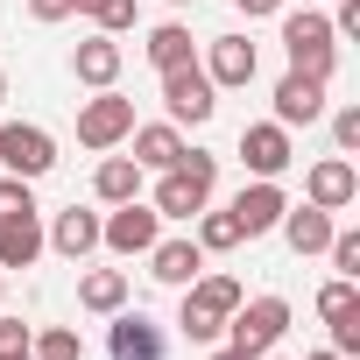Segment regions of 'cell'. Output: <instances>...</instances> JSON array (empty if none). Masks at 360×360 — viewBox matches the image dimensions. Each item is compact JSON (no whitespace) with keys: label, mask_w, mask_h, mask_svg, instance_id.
Wrapping results in <instances>:
<instances>
[{"label":"cell","mask_w":360,"mask_h":360,"mask_svg":"<svg viewBox=\"0 0 360 360\" xmlns=\"http://www.w3.org/2000/svg\"><path fill=\"white\" fill-rule=\"evenodd\" d=\"M212 184H219V155H205V148L184 141V155H176L169 169H155V212L162 219H198L205 198H212Z\"/></svg>","instance_id":"6da1fadb"},{"label":"cell","mask_w":360,"mask_h":360,"mask_svg":"<svg viewBox=\"0 0 360 360\" xmlns=\"http://www.w3.org/2000/svg\"><path fill=\"white\" fill-rule=\"evenodd\" d=\"M233 311H240V283L233 276H198V283H184V318L176 325H184L191 346H212Z\"/></svg>","instance_id":"7a4b0ae2"},{"label":"cell","mask_w":360,"mask_h":360,"mask_svg":"<svg viewBox=\"0 0 360 360\" xmlns=\"http://www.w3.org/2000/svg\"><path fill=\"white\" fill-rule=\"evenodd\" d=\"M283 50H290V71L332 85V71H339V36H332L325 15H283Z\"/></svg>","instance_id":"3957f363"},{"label":"cell","mask_w":360,"mask_h":360,"mask_svg":"<svg viewBox=\"0 0 360 360\" xmlns=\"http://www.w3.org/2000/svg\"><path fill=\"white\" fill-rule=\"evenodd\" d=\"M162 106H169V127H205L219 113V85L205 78L198 57L176 64V71H162Z\"/></svg>","instance_id":"277c9868"},{"label":"cell","mask_w":360,"mask_h":360,"mask_svg":"<svg viewBox=\"0 0 360 360\" xmlns=\"http://www.w3.org/2000/svg\"><path fill=\"white\" fill-rule=\"evenodd\" d=\"M290 332V304L283 297H240V311L226 318V346H240L248 360H262V353H276V339Z\"/></svg>","instance_id":"5b68a950"},{"label":"cell","mask_w":360,"mask_h":360,"mask_svg":"<svg viewBox=\"0 0 360 360\" xmlns=\"http://www.w3.org/2000/svg\"><path fill=\"white\" fill-rule=\"evenodd\" d=\"M0 162H8V176H50L57 169V134L50 127H36V120H8L0 127Z\"/></svg>","instance_id":"8992f818"},{"label":"cell","mask_w":360,"mask_h":360,"mask_svg":"<svg viewBox=\"0 0 360 360\" xmlns=\"http://www.w3.org/2000/svg\"><path fill=\"white\" fill-rule=\"evenodd\" d=\"M127 134H134V99H120L113 85H106L99 99H85V106H78V141H85V148H99V155H106V148H120Z\"/></svg>","instance_id":"52a82bcc"},{"label":"cell","mask_w":360,"mask_h":360,"mask_svg":"<svg viewBox=\"0 0 360 360\" xmlns=\"http://www.w3.org/2000/svg\"><path fill=\"white\" fill-rule=\"evenodd\" d=\"M155 240H162V212L141 198H127V205H113V219H99V248H113V255H148Z\"/></svg>","instance_id":"ba28073f"},{"label":"cell","mask_w":360,"mask_h":360,"mask_svg":"<svg viewBox=\"0 0 360 360\" xmlns=\"http://www.w3.org/2000/svg\"><path fill=\"white\" fill-rule=\"evenodd\" d=\"M353 198H360V169H353L346 155L311 162V176H304V205H318V212H346Z\"/></svg>","instance_id":"9c48e42d"},{"label":"cell","mask_w":360,"mask_h":360,"mask_svg":"<svg viewBox=\"0 0 360 360\" xmlns=\"http://www.w3.org/2000/svg\"><path fill=\"white\" fill-rule=\"evenodd\" d=\"M226 212L240 219V240H255V233H276V219L290 212V198H283V184H276V176H255V184H248Z\"/></svg>","instance_id":"30bf717a"},{"label":"cell","mask_w":360,"mask_h":360,"mask_svg":"<svg viewBox=\"0 0 360 360\" xmlns=\"http://www.w3.org/2000/svg\"><path fill=\"white\" fill-rule=\"evenodd\" d=\"M240 155H248V169H255V176H283V169L297 162V148H290V127H283V120H255V127H240Z\"/></svg>","instance_id":"8fae6325"},{"label":"cell","mask_w":360,"mask_h":360,"mask_svg":"<svg viewBox=\"0 0 360 360\" xmlns=\"http://www.w3.org/2000/svg\"><path fill=\"white\" fill-rule=\"evenodd\" d=\"M255 71H262V57H255V43H248V36H212L205 78H212L219 92H233V85H255Z\"/></svg>","instance_id":"7c38bea8"},{"label":"cell","mask_w":360,"mask_h":360,"mask_svg":"<svg viewBox=\"0 0 360 360\" xmlns=\"http://www.w3.org/2000/svg\"><path fill=\"white\" fill-rule=\"evenodd\" d=\"M318 113H325V78L283 71V78H276V120H283V127H311Z\"/></svg>","instance_id":"4fadbf2b"},{"label":"cell","mask_w":360,"mask_h":360,"mask_svg":"<svg viewBox=\"0 0 360 360\" xmlns=\"http://www.w3.org/2000/svg\"><path fill=\"white\" fill-rule=\"evenodd\" d=\"M148 276L169 283V290H184V283L205 276V248H198V240H155V248H148Z\"/></svg>","instance_id":"5bb4252c"},{"label":"cell","mask_w":360,"mask_h":360,"mask_svg":"<svg viewBox=\"0 0 360 360\" xmlns=\"http://www.w3.org/2000/svg\"><path fill=\"white\" fill-rule=\"evenodd\" d=\"M106 346H113V360H162V325H148L141 311H113Z\"/></svg>","instance_id":"9a60e30c"},{"label":"cell","mask_w":360,"mask_h":360,"mask_svg":"<svg viewBox=\"0 0 360 360\" xmlns=\"http://www.w3.org/2000/svg\"><path fill=\"white\" fill-rule=\"evenodd\" d=\"M43 255V212H8L0 219V269H36Z\"/></svg>","instance_id":"2e32d148"},{"label":"cell","mask_w":360,"mask_h":360,"mask_svg":"<svg viewBox=\"0 0 360 360\" xmlns=\"http://www.w3.org/2000/svg\"><path fill=\"white\" fill-rule=\"evenodd\" d=\"M120 64H127V57H120L113 36H85V43L71 50V71H78V85H92V92H106V85L120 78Z\"/></svg>","instance_id":"e0dca14e"},{"label":"cell","mask_w":360,"mask_h":360,"mask_svg":"<svg viewBox=\"0 0 360 360\" xmlns=\"http://www.w3.org/2000/svg\"><path fill=\"white\" fill-rule=\"evenodd\" d=\"M43 248H57L64 262H85V255L99 248V212H78V205H71V212H57V219H50V233H43Z\"/></svg>","instance_id":"ac0fdd59"},{"label":"cell","mask_w":360,"mask_h":360,"mask_svg":"<svg viewBox=\"0 0 360 360\" xmlns=\"http://www.w3.org/2000/svg\"><path fill=\"white\" fill-rule=\"evenodd\" d=\"M276 226H283V240H290L297 255H325V248H332V212H318V205H290Z\"/></svg>","instance_id":"d6986e66"},{"label":"cell","mask_w":360,"mask_h":360,"mask_svg":"<svg viewBox=\"0 0 360 360\" xmlns=\"http://www.w3.org/2000/svg\"><path fill=\"white\" fill-rule=\"evenodd\" d=\"M141 176H148V169H141L134 155H106L99 176H92V191H99L106 205H127V198H141Z\"/></svg>","instance_id":"ffe728a7"},{"label":"cell","mask_w":360,"mask_h":360,"mask_svg":"<svg viewBox=\"0 0 360 360\" xmlns=\"http://www.w3.org/2000/svg\"><path fill=\"white\" fill-rule=\"evenodd\" d=\"M78 304L99 311V318H113V311L127 304V276H120V269H85V276H78Z\"/></svg>","instance_id":"44dd1931"},{"label":"cell","mask_w":360,"mask_h":360,"mask_svg":"<svg viewBox=\"0 0 360 360\" xmlns=\"http://www.w3.org/2000/svg\"><path fill=\"white\" fill-rule=\"evenodd\" d=\"M176 155H184V134H176L169 120H155V127H134V162H141V169H169Z\"/></svg>","instance_id":"7402d4cb"},{"label":"cell","mask_w":360,"mask_h":360,"mask_svg":"<svg viewBox=\"0 0 360 360\" xmlns=\"http://www.w3.org/2000/svg\"><path fill=\"white\" fill-rule=\"evenodd\" d=\"M148 64H155V71L191 64V29H184V22H162V29H148Z\"/></svg>","instance_id":"603a6c76"},{"label":"cell","mask_w":360,"mask_h":360,"mask_svg":"<svg viewBox=\"0 0 360 360\" xmlns=\"http://www.w3.org/2000/svg\"><path fill=\"white\" fill-rule=\"evenodd\" d=\"M29 360H85V339H78L71 325H43V332L29 339Z\"/></svg>","instance_id":"cb8c5ba5"},{"label":"cell","mask_w":360,"mask_h":360,"mask_svg":"<svg viewBox=\"0 0 360 360\" xmlns=\"http://www.w3.org/2000/svg\"><path fill=\"white\" fill-rule=\"evenodd\" d=\"M198 248L205 255H233L240 248V219L233 212H198Z\"/></svg>","instance_id":"d4e9b609"},{"label":"cell","mask_w":360,"mask_h":360,"mask_svg":"<svg viewBox=\"0 0 360 360\" xmlns=\"http://www.w3.org/2000/svg\"><path fill=\"white\" fill-rule=\"evenodd\" d=\"M78 15H92L99 36H120V29H134V0H78Z\"/></svg>","instance_id":"484cf974"},{"label":"cell","mask_w":360,"mask_h":360,"mask_svg":"<svg viewBox=\"0 0 360 360\" xmlns=\"http://www.w3.org/2000/svg\"><path fill=\"white\" fill-rule=\"evenodd\" d=\"M353 304H360V290H353V276H332V283L318 290V318H325V325H332L339 311H353Z\"/></svg>","instance_id":"4316f807"},{"label":"cell","mask_w":360,"mask_h":360,"mask_svg":"<svg viewBox=\"0 0 360 360\" xmlns=\"http://www.w3.org/2000/svg\"><path fill=\"white\" fill-rule=\"evenodd\" d=\"M325 255H332V269H339V276H360V233L332 226V248H325Z\"/></svg>","instance_id":"83f0119b"},{"label":"cell","mask_w":360,"mask_h":360,"mask_svg":"<svg viewBox=\"0 0 360 360\" xmlns=\"http://www.w3.org/2000/svg\"><path fill=\"white\" fill-rule=\"evenodd\" d=\"M8 212H36V191H29V176H0V219Z\"/></svg>","instance_id":"f1b7e54d"},{"label":"cell","mask_w":360,"mask_h":360,"mask_svg":"<svg viewBox=\"0 0 360 360\" xmlns=\"http://www.w3.org/2000/svg\"><path fill=\"white\" fill-rule=\"evenodd\" d=\"M332 353H346V360H353V353H360V304H353V311H339V318H332Z\"/></svg>","instance_id":"f546056e"},{"label":"cell","mask_w":360,"mask_h":360,"mask_svg":"<svg viewBox=\"0 0 360 360\" xmlns=\"http://www.w3.org/2000/svg\"><path fill=\"white\" fill-rule=\"evenodd\" d=\"M332 141H339V155L360 148V106H339V113H332Z\"/></svg>","instance_id":"4dcf8cb0"},{"label":"cell","mask_w":360,"mask_h":360,"mask_svg":"<svg viewBox=\"0 0 360 360\" xmlns=\"http://www.w3.org/2000/svg\"><path fill=\"white\" fill-rule=\"evenodd\" d=\"M29 339H36V325H22V318H0V360L29 353Z\"/></svg>","instance_id":"1f68e13d"},{"label":"cell","mask_w":360,"mask_h":360,"mask_svg":"<svg viewBox=\"0 0 360 360\" xmlns=\"http://www.w3.org/2000/svg\"><path fill=\"white\" fill-rule=\"evenodd\" d=\"M332 36H360V0H332Z\"/></svg>","instance_id":"d6a6232c"},{"label":"cell","mask_w":360,"mask_h":360,"mask_svg":"<svg viewBox=\"0 0 360 360\" xmlns=\"http://www.w3.org/2000/svg\"><path fill=\"white\" fill-rule=\"evenodd\" d=\"M29 15L36 22H64V15H78V0H29Z\"/></svg>","instance_id":"836d02e7"},{"label":"cell","mask_w":360,"mask_h":360,"mask_svg":"<svg viewBox=\"0 0 360 360\" xmlns=\"http://www.w3.org/2000/svg\"><path fill=\"white\" fill-rule=\"evenodd\" d=\"M233 8H240L248 22H262V15H283V0H233Z\"/></svg>","instance_id":"e575fe53"},{"label":"cell","mask_w":360,"mask_h":360,"mask_svg":"<svg viewBox=\"0 0 360 360\" xmlns=\"http://www.w3.org/2000/svg\"><path fill=\"white\" fill-rule=\"evenodd\" d=\"M212 360H248V353H240V346H219V353H212Z\"/></svg>","instance_id":"d590c367"},{"label":"cell","mask_w":360,"mask_h":360,"mask_svg":"<svg viewBox=\"0 0 360 360\" xmlns=\"http://www.w3.org/2000/svg\"><path fill=\"white\" fill-rule=\"evenodd\" d=\"M311 360H346V353H332V346H325V353H311Z\"/></svg>","instance_id":"8d00e7d4"},{"label":"cell","mask_w":360,"mask_h":360,"mask_svg":"<svg viewBox=\"0 0 360 360\" xmlns=\"http://www.w3.org/2000/svg\"><path fill=\"white\" fill-rule=\"evenodd\" d=\"M169 8H198V0H169Z\"/></svg>","instance_id":"74e56055"},{"label":"cell","mask_w":360,"mask_h":360,"mask_svg":"<svg viewBox=\"0 0 360 360\" xmlns=\"http://www.w3.org/2000/svg\"><path fill=\"white\" fill-rule=\"evenodd\" d=\"M0 99H8V71H0Z\"/></svg>","instance_id":"f35d334b"},{"label":"cell","mask_w":360,"mask_h":360,"mask_svg":"<svg viewBox=\"0 0 360 360\" xmlns=\"http://www.w3.org/2000/svg\"><path fill=\"white\" fill-rule=\"evenodd\" d=\"M0 297H8V269H0Z\"/></svg>","instance_id":"ab89813d"},{"label":"cell","mask_w":360,"mask_h":360,"mask_svg":"<svg viewBox=\"0 0 360 360\" xmlns=\"http://www.w3.org/2000/svg\"><path fill=\"white\" fill-rule=\"evenodd\" d=\"M15 360H29V353H15Z\"/></svg>","instance_id":"60d3db41"},{"label":"cell","mask_w":360,"mask_h":360,"mask_svg":"<svg viewBox=\"0 0 360 360\" xmlns=\"http://www.w3.org/2000/svg\"><path fill=\"white\" fill-rule=\"evenodd\" d=\"M262 360H276V353H262Z\"/></svg>","instance_id":"b9f144b4"}]
</instances>
